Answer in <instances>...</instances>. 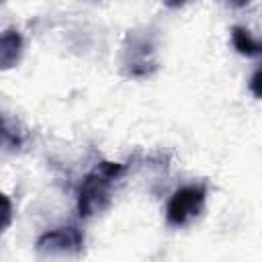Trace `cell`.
Listing matches in <instances>:
<instances>
[{
  "label": "cell",
  "mask_w": 262,
  "mask_h": 262,
  "mask_svg": "<svg viewBox=\"0 0 262 262\" xmlns=\"http://www.w3.org/2000/svg\"><path fill=\"white\" fill-rule=\"evenodd\" d=\"M260 78H262V72H260V68L252 74V80H250V90H252V94L256 96V98H260L262 96V90H260Z\"/></svg>",
  "instance_id": "obj_8"
},
{
  "label": "cell",
  "mask_w": 262,
  "mask_h": 262,
  "mask_svg": "<svg viewBox=\"0 0 262 262\" xmlns=\"http://www.w3.org/2000/svg\"><path fill=\"white\" fill-rule=\"evenodd\" d=\"M84 235L78 227L68 225V227H57L51 231H45L37 239V250L39 254L45 256H61V254H78L82 250Z\"/></svg>",
  "instance_id": "obj_3"
},
{
  "label": "cell",
  "mask_w": 262,
  "mask_h": 262,
  "mask_svg": "<svg viewBox=\"0 0 262 262\" xmlns=\"http://www.w3.org/2000/svg\"><path fill=\"white\" fill-rule=\"evenodd\" d=\"M10 221H12V203L4 192H0V235L10 225Z\"/></svg>",
  "instance_id": "obj_7"
},
{
  "label": "cell",
  "mask_w": 262,
  "mask_h": 262,
  "mask_svg": "<svg viewBox=\"0 0 262 262\" xmlns=\"http://www.w3.org/2000/svg\"><path fill=\"white\" fill-rule=\"evenodd\" d=\"M182 2H184V0H166V4H168V6H180Z\"/></svg>",
  "instance_id": "obj_10"
},
{
  "label": "cell",
  "mask_w": 262,
  "mask_h": 262,
  "mask_svg": "<svg viewBox=\"0 0 262 262\" xmlns=\"http://www.w3.org/2000/svg\"><path fill=\"white\" fill-rule=\"evenodd\" d=\"M123 164L117 162H100L88 172L78 190V213L80 217H92L102 213L113 201V186L115 180L123 174Z\"/></svg>",
  "instance_id": "obj_1"
},
{
  "label": "cell",
  "mask_w": 262,
  "mask_h": 262,
  "mask_svg": "<svg viewBox=\"0 0 262 262\" xmlns=\"http://www.w3.org/2000/svg\"><path fill=\"white\" fill-rule=\"evenodd\" d=\"M25 143V131L16 119L0 113V147L4 149H20Z\"/></svg>",
  "instance_id": "obj_5"
},
{
  "label": "cell",
  "mask_w": 262,
  "mask_h": 262,
  "mask_svg": "<svg viewBox=\"0 0 262 262\" xmlns=\"http://www.w3.org/2000/svg\"><path fill=\"white\" fill-rule=\"evenodd\" d=\"M233 6H246V4H250V0H229Z\"/></svg>",
  "instance_id": "obj_9"
},
{
  "label": "cell",
  "mask_w": 262,
  "mask_h": 262,
  "mask_svg": "<svg viewBox=\"0 0 262 262\" xmlns=\"http://www.w3.org/2000/svg\"><path fill=\"white\" fill-rule=\"evenodd\" d=\"M23 37L16 29H6L0 33V70H10L20 61Z\"/></svg>",
  "instance_id": "obj_4"
},
{
  "label": "cell",
  "mask_w": 262,
  "mask_h": 262,
  "mask_svg": "<svg viewBox=\"0 0 262 262\" xmlns=\"http://www.w3.org/2000/svg\"><path fill=\"white\" fill-rule=\"evenodd\" d=\"M207 190L203 184H188L172 192L168 207H166V221L174 227L186 225L194 217L201 215L205 207Z\"/></svg>",
  "instance_id": "obj_2"
},
{
  "label": "cell",
  "mask_w": 262,
  "mask_h": 262,
  "mask_svg": "<svg viewBox=\"0 0 262 262\" xmlns=\"http://www.w3.org/2000/svg\"><path fill=\"white\" fill-rule=\"evenodd\" d=\"M231 43L237 49V53L248 55V57H256L262 51V45L258 43V39H254V35L244 27H233L231 29Z\"/></svg>",
  "instance_id": "obj_6"
}]
</instances>
